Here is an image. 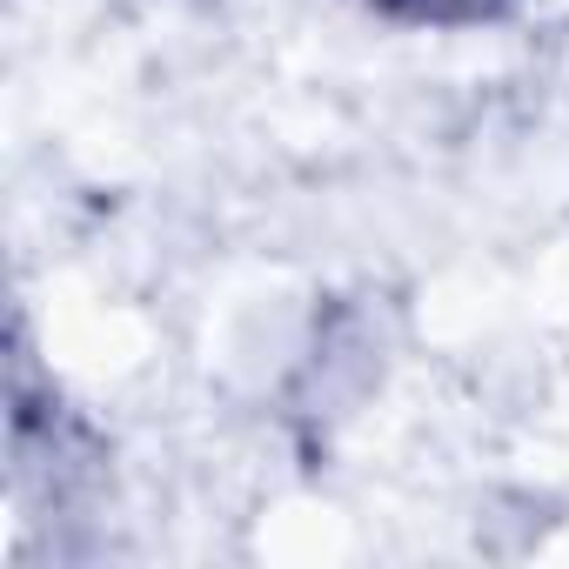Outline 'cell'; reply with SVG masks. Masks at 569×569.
Wrapping results in <instances>:
<instances>
[{
  "mask_svg": "<svg viewBox=\"0 0 569 569\" xmlns=\"http://www.w3.org/2000/svg\"><path fill=\"white\" fill-rule=\"evenodd\" d=\"M369 8L382 21H402V28H489L516 0H369Z\"/></svg>",
  "mask_w": 569,
  "mask_h": 569,
  "instance_id": "obj_1",
  "label": "cell"
}]
</instances>
